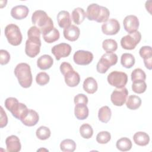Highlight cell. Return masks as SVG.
Instances as JSON below:
<instances>
[{"label":"cell","instance_id":"6da1fadb","mask_svg":"<svg viewBox=\"0 0 152 152\" xmlns=\"http://www.w3.org/2000/svg\"><path fill=\"white\" fill-rule=\"evenodd\" d=\"M41 31L36 26H31L27 31L28 39L26 42L25 53L30 58L36 57L40 52L41 47Z\"/></svg>","mask_w":152,"mask_h":152},{"label":"cell","instance_id":"7a4b0ae2","mask_svg":"<svg viewBox=\"0 0 152 152\" xmlns=\"http://www.w3.org/2000/svg\"><path fill=\"white\" fill-rule=\"evenodd\" d=\"M33 24L38 27L42 34H45L53 28V22L47 13L43 10L35 11L31 16Z\"/></svg>","mask_w":152,"mask_h":152},{"label":"cell","instance_id":"3957f363","mask_svg":"<svg viewBox=\"0 0 152 152\" xmlns=\"http://www.w3.org/2000/svg\"><path fill=\"white\" fill-rule=\"evenodd\" d=\"M109 10L106 7L100 6L97 4H91L87 8L86 17L90 21L104 23L109 19Z\"/></svg>","mask_w":152,"mask_h":152},{"label":"cell","instance_id":"277c9868","mask_svg":"<svg viewBox=\"0 0 152 152\" xmlns=\"http://www.w3.org/2000/svg\"><path fill=\"white\" fill-rule=\"evenodd\" d=\"M14 74L22 87L26 88L31 86L33 77L30 66L28 64L24 62L18 64L14 69Z\"/></svg>","mask_w":152,"mask_h":152},{"label":"cell","instance_id":"5b68a950","mask_svg":"<svg viewBox=\"0 0 152 152\" xmlns=\"http://www.w3.org/2000/svg\"><path fill=\"white\" fill-rule=\"evenodd\" d=\"M5 106L17 119L21 121L27 115L28 109L27 106L22 103H20L18 100L12 97H10L5 100Z\"/></svg>","mask_w":152,"mask_h":152},{"label":"cell","instance_id":"8992f818","mask_svg":"<svg viewBox=\"0 0 152 152\" xmlns=\"http://www.w3.org/2000/svg\"><path fill=\"white\" fill-rule=\"evenodd\" d=\"M5 36L10 44L12 46H18L21 44L23 36L18 26L15 24L7 25L4 30Z\"/></svg>","mask_w":152,"mask_h":152},{"label":"cell","instance_id":"52a82bcc","mask_svg":"<svg viewBox=\"0 0 152 152\" xmlns=\"http://www.w3.org/2000/svg\"><path fill=\"white\" fill-rule=\"evenodd\" d=\"M118 62V56L116 53L110 52L103 54L97 64V71L100 74H104L111 66L115 65Z\"/></svg>","mask_w":152,"mask_h":152},{"label":"cell","instance_id":"ba28073f","mask_svg":"<svg viewBox=\"0 0 152 152\" xmlns=\"http://www.w3.org/2000/svg\"><path fill=\"white\" fill-rule=\"evenodd\" d=\"M107 80L110 86L118 88H122L128 82V75L125 72L114 71L107 75Z\"/></svg>","mask_w":152,"mask_h":152},{"label":"cell","instance_id":"9c48e42d","mask_svg":"<svg viewBox=\"0 0 152 152\" xmlns=\"http://www.w3.org/2000/svg\"><path fill=\"white\" fill-rule=\"evenodd\" d=\"M141 39V33L136 31L122 37L121 40V45L125 49L132 50L140 43Z\"/></svg>","mask_w":152,"mask_h":152},{"label":"cell","instance_id":"30bf717a","mask_svg":"<svg viewBox=\"0 0 152 152\" xmlns=\"http://www.w3.org/2000/svg\"><path fill=\"white\" fill-rule=\"evenodd\" d=\"M128 95L126 88H116L111 94L110 100L112 103L116 106H122L126 102Z\"/></svg>","mask_w":152,"mask_h":152},{"label":"cell","instance_id":"8fae6325","mask_svg":"<svg viewBox=\"0 0 152 152\" xmlns=\"http://www.w3.org/2000/svg\"><path fill=\"white\" fill-rule=\"evenodd\" d=\"M93 59V55L90 51L78 50L73 55L74 62L80 65H87L91 62Z\"/></svg>","mask_w":152,"mask_h":152},{"label":"cell","instance_id":"7c38bea8","mask_svg":"<svg viewBox=\"0 0 152 152\" xmlns=\"http://www.w3.org/2000/svg\"><path fill=\"white\" fill-rule=\"evenodd\" d=\"M72 50L71 46L66 43H61L55 45L51 49L52 53L55 56L56 60L59 61L62 58L68 56Z\"/></svg>","mask_w":152,"mask_h":152},{"label":"cell","instance_id":"4fadbf2b","mask_svg":"<svg viewBox=\"0 0 152 152\" xmlns=\"http://www.w3.org/2000/svg\"><path fill=\"white\" fill-rule=\"evenodd\" d=\"M120 30V24L115 18L108 19L102 25V31L106 35H114L117 34Z\"/></svg>","mask_w":152,"mask_h":152},{"label":"cell","instance_id":"5bb4252c","mask_svg":"<svg viewBox=\"0 0 152 152\" xmlns=\"http://www.w3.org/2000/svg\"><path fill=\"white\" fill-rule=\"evenodd\" d=\"M123 24L125 31L130 34L137 31L140 23L137 16L134 15H128L124 19Z\"/></svg>","mask_w":152,"mask_h":152},{"label":"cell","instance_id":"9a60e30c","mask_svg":"<svg viewBox=\"0 0 152 152\" xmlns=\"http://www.w3.org/2000/svg\"><path fill=\"white\" fill-rule=\"evenodd\" d=\"M7 150L8 152H18L21 150V145L20 139L16 135L8 136L5 140Z\"/></svg>","mask_w":152,"mask_h":152},{"label":"cell","instance_id":"2e32d148","mask_svg":"<svg viewBox=\"0 0 152 152\" xmlns=\"http://www.w3.org/2000/svg\"><path fill=\"white\" fill-rule=\"evenodd\" d=\"M140 55L144 59L145 66L148 69H151L152 65V49L150 46H142L139 50Z\"/></svg>","mask_w":152,"mask_h":152},{"label":"cell","instance_id":"e0dca14e","mask_svg":"<svg viewBox=\"0 0 152 152\" xmlns=\"http://www.w3.org/2000/svg\"><path fill=\"white\" fill-rule=\"evenodd\" d=\"M64 76L66 84L70 87H76L80 82V76L74 69L66 72Z\"/></svg>","mask_w":152,"mask_h":152},{"label":"cell","instance_id":"ac0fdd59","mask_svg":"<svg viewBox=\"0 0 152 152\" xmlns=\"http://www.w3.org/2000/svg\"><path fill=\"white\" fill-rule=\"evenodd\" d=\"M28 12L29 10L27 6L19 5L12 8L11 15L15 20H22L27 17Z\"/></svg>","mask_w":152,"mask_h":152},{"label":"cell","instance_id":"d6986e66","mask_svg":"<svg viewBox=\"0 0 152 152\" xmlns=\"http://www.w3.org/2000/svg\"><path fill=\"white\" fill-rule=\"evenodd\" d=\"M63 34L64 37L71 42H74L78 39L80 34L79 28L73 24H71L69 27L64 28Z\"/></svg>","mask_w":152,"mask_h":152},{"label":"cell","instance_id":"ffe728a7","mask_svg":"<svg viewBox=\"0 0 152 152\" xmlns=\"http://www.w3.org/2000/svg\"><path fill=\"white\" fill-rule=\"evenodd\" d=\"M39 120V116L37 112L33 109H28L27 115L21 121L26 126H33L37 124Z\"/></svg>","mask_w":152,"mask_h":152},{"label":"cell","instance_id":"44dd1931","mask_svg":"<svg viewBox=\"0 0 152 152\" xmlns=\"http://www.w3.org/2000/svg\"><path fill=\"white\" fill-rule=\"evenodd\" d=\"M57 21L60 27L65 28L71 25V20L69 12L65 10H62L57 14Z\"/></svg>","mask_w":152,"mask_h":152},{"label":"cell","instance_id":"7402d4cb","mask_svg":"<svg viewBox=\"0 0 152 152\" xmlns=\"http://www.w3.org/2000/svg\"><path fill=\"white\" fill-rule=\"evenodd\" d=\"M88 108L87 104L83 103L75 104L74 107V114L78 120H84L88 116Z\"/></svg>","mask_w":152,"mask_h":152},{"label":"cell","instance_id":"603a6c76","mask_svg":"<svg viewBox=\"0 0 152 152\" xmlns=\"http://www.w3.org/2000/svg\"><path fill=\"white\" fill-rule=\"evenodd\" d=\"M53 64V58L49 55H43L40 56L37 61V66L42 70L49 69Z\"/></svg>","mask_w":152,"mask_h":152},{"label":"cell","instance_id":"cb8c5ba5","mask_svg":"<svg viewBox=\"0 0 152 152\" xmlns=\"http://www.w3.org/2000/svg\"><path fill=\"white\" fill-rule=\"evenodd\" d=\"M83 87L84 90L88 94L94 93L97 90L98 88L96 80L91 77H87L84 80Z\"/></svg>","mask_w":152,"mask_h":152},{"label":"cell","instance_id":"d4e9b609","mask_svg":"<svg viewBox=\"0 0 152 152\" xmlns=\"http://www.w3.org/2000/svg\"><path fill=\"white\" fill-rule=\"evenodd\" d=\"M134 142L140 146H145L150 142V137L145 132L139 131L135 133L133 136Z\"/></svg>","mask_w":152,"mask_h":152},{"label":"cell","instance_id":"484cf974","mask_svg":"<svg viewBox=\"0 0 152 152\" xmlns=\"http://www.w3.org/2000/svg\"><path fill=\"white\" fill-rule=\"evenodd\" d=\"M86 17V13L83 8L77 7L72 12V19L74 23L77 25L81 24Z\"/></svg>","mask_w":152,"mask_h":152},{"label":"cell","instance_id":"4316f807","mask_svg":"<svg viewBox=\"0 0 152 152\" xmlns=\"http://www.w3.org/2000/svg\"><path fill=\"white\" fill-rule=\"evenodd\" d=\"M141 104V98L135 95L129 96L126 101V107L131 110H136L140 107Z\"/></svg>","mask_w":152,"mask_h":152},{"label":"cell","instance_id":"83f0119b","mask_svg":"<svg viewBox=\"0 0 152 152\" xmlns=\"http://www.w3.org/2000/svg\"><path fill=\"white\" fill-rule=\"evenodd\" d=\"M112 116V112L110 109L107 106H102L98 112V118L100 121L103 123L108 122Z\"/></svg>","mask_w":152,"mask_h":152},{"label":"cell","instance_id":"f1b7e54d","mask_svg":"<svg viewBox=\"0 0 152 152\" xmlns=\"http://www.w3.org/2000/svg\"><path fill=\"white\" fill-rule=\"evenodd\" d=\"M132 146V142L127 137H122L119 139L116 143V148L121 151H126L131 149Z\"/></svg>","mask_w":152,"mask_h":152},{"label":"cell","instance_id":"f546056e","mask_svg":"<svg viewBox=\"0 0 152 152\" xmlns=\"http://www.w3.org/2000/svg\"><path fill=\"white\" fill-rule=\"evenodd\" d=\"M135 58L131 53H125L121 57V65L126 68H131L135 64Z\"/></svg>","mask_w":152,"mask_h":152},{"label":"cell","instance_id":"4dcf8cb0","mask_svg":"<svg viewBox=\"0 0 152 152\" xmlns=\"http://www.w3.org/2000/svg\"><path fill=\"white\" fill-rule=\"evenodd\" d=\"M60 148L64 152H73L76 148V143L71 139H65L61 141Z\"/></svg>","mask_w":152,"mask_h":152},{"label":"cell","instance_id":"1f68e13d","mask_svg":"<svg viewBox=\"0 0 152 152\" xmlns=\"http://www.w3.org/2000/svg\"><path fill=\"white\" fill-rule=\"evenodd\" d=\"M59 36L60 34L59 30L55 27H53V28L49 32L43 34V38L44 40L48 43H52L58 40L59 38Z\"/></svg>","mask_w":152,"mask_h":152},{"label":"cell","instance_id":"d6a6232c","mask_svg":"<svg viewBox=\"0 0 152 152\" xmlns=\"http://www.w3.org/2000/svg\"><path fill=\"white\" fill-rule=\"evenodd\" d=\"M102 48L106 53L113 52L118 48V44L115 40L112 39H105L102 43Z\"/></svg>","mask_w":152,"mask_h":152},{"label":"cell","instance_id":"836d02e7","mask_svg":"<svg viewBox=\"0 0 152 152\" xmlns=\"http://www.w3.org/2000/svg\"><path fill=\"white\" fill-rule=\"evenodd\" d=\"M51 134L50 129L45 126H40L36 132V137L40 140H46L48 139Z\"/></svg>","mask_w":152,"mask_h":152},{"label":"cell","instance_id":"e575fe53","mask_svg":"<svg viewBox=\"0 0 152 152\" xmlns=\"http://www.w3.org/2000/svg\"><path fill=\"white\" fill-rule=\"evenodd\" d=\"M80 133L83 138L89 139L93 136V129L88 124H84L80 128Z\"/></svg>","mask_w":152,"mask_h":152},{"label":"cell","instance_id":"d590c367","mask_svg":"<svg viewBox=\"0 0 152 152\" xmlns=\"http://www.w3.org/2000/svg\"><path fill=\"white\" fill-rule=\"evenodd\" d=\"M132 82L137 81H145L146 79V74L141 68H136L134 69L131 75Z\"/></svg>","mask_w":152,"mask_h":152},{"label":"cell","instance_id":"8d00e7d4","mask_svg":"<svg viewBox=\"0 0 152 152\" xmlns=\"http://www.w3.org/2000/svg\"><path fill=\"white\" fill-rule=\"evenodd\" d=\"M146 88L147 84L144 81H137L132 82V90L135 93H143L146 90Z\"/></svg>","mask_w":152,"mask_h":152},{"label":"cell","instance_id":"74e56055","mask_svg":"<svg viewBox=\"0 0 152 152\" xmlns=\"http://www.w3.org/2000/svg\"><path fill=\"white\" fill-rule=\"evenodd\" d=\"M111 139V135L108 131H101L96 136V141L99 144H104L107 143Z\"/></svg>","mask_w":152,"mask_h":152},{"label":"cell","instance_id":"f35d334b","mask_svg":"<svg viewBox=\"0 0 152 152\" xmlns=\"http://www.w3.org/2000/svg\"><path fill=\"white\" fill-rule=\"evenodd\" d=\"M50 80L49 75L45 72H40L38 73L36 77V81L39 86H45L47 84Z\"/></svg>","mask_w":152,"mask_h":152},{"label":"cell","instance_id":"ab89813d","mask_svg":"<svg viewBox=\"0 0 152 152\" xmlns=\"http://www.w3.org/2000/svg\"><path fill=\"white\" fill-rule=\"evenodd\" d=\"M10 60V55L9 52L4 49L0 50V64L1 65L7 64Z\"/></svg>","mask_w":152,"mask_h":152},{"label":"cell","instance_id":"60d3db41","mask_svg":"<svg viewBox=\"0 0 152 152\" xmlns=\"http://www.w3.org/2000/svg\"><path fill=\"white\" fill-rule=\"evenodd\" d=\"M88 97L84 94L79 93L77 94L74 99V102L75 104L83 103L87 104L88 103Z\"/></svg>","mask_w":152,"mask_h":152},{"label":"cell","instance_id":"b9f144b4","mask_svg":"<svg viewBox=\"0 0 152 152\" xmlns=\"http://www.w3.org/2000/svg\"><path fill=\"white\" fill-rule=\"evenodd\" d=\"M8 123V118L4 110L3 107H1V121H0V127H5Z\"/></svg>","mask_w":152,"mask_h":152},{"label":"cell","instance_id":"7bdbcfd3","mask_svg":"<svg viewBox=\"0 0 152 152\" xmlns=\"http://www.w3.org/2000/svg\"><path fill=\"white\" fill-rule=\"evenodd\" d=\"M73 68L72 67L71 65L66 62H63L60 65V71L62 74L64 75L66 72L69 71L71 69H72Z\"/></svg>","mask_w":152,"mask_h":152}]
</instances>
